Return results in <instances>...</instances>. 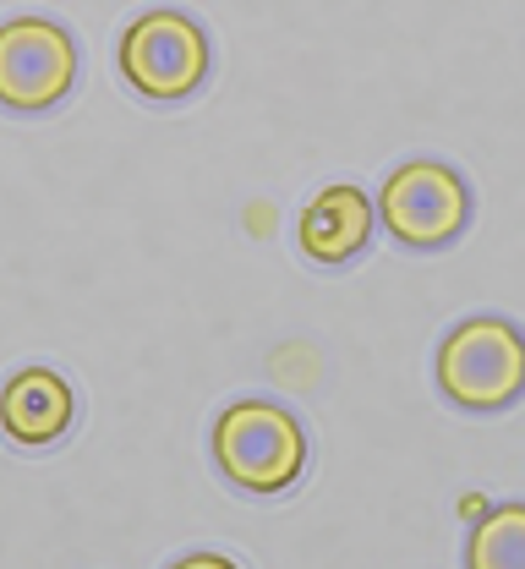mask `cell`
Wrapping results in <instances>:
<instances>
[{
  "mask_svg": "<svg viewBox=\"0 0 525 569\" xmlns=\"http://www.w3.org/2000/svg\"><path fill=\"white\" fill-rule=\"evenodd\" d=\"M214 466L230 488L252 498H274L296 488L306 471V432L274 400H235L214 422Z\"/></svg>",
  "mask_w": 525,
  "mask_h": 569,
  "instance_id": "6da1fadb",
  "label": "cell"
},
{
  "mask_svg": "<svg viewBox=\"0 0 525 569\" xmlns=\"http://www.w3.org/2000/svg\"><path fill=\"white\" fill-rule=\"evenodd\" d=\"M438 389L460 411H504L525 395V335L504 318L460 323L438 351Z\"/></svg>",
  "mask_w": 525,
  "mask_h": 569,
  "instance_id": "7a4b0ae2",
  "label": "cell"
},
{
  "mask_svg": "<svg viewBox=\"0 0 525 569\" xmlns=\"http://www.w3.org/2000/svg\"><path fill=\"white\" fill-rule=\"evenodd\" d=\"M121 77L149 104H181L209 77V33L186 11H149L121 39Z\"/></svg>",
  "mask_w": 525,
  "mask_h": 569,
  "instance_id": "3957f363",
  "label": "cell"
},
{
  "mask_svg": "<svg viewBox=\"0 0 525 569\" xmlns=\"http://www.w3.org/2000/svg\"><path fill=\"white\" fill-rule=\"evenodd\" d=\"M388 236L411 252H438L471 224V187L460 170L438 159H411L383 181V213Z\"/></svg>",
  "mask_w": 525,
  "mask_h": 569,
  "instance_id": "277c9868",
  "label": "cell"
},
{
  "mask_svg": "<svg viewBox=\"0 0 525 569\" xmlns=\"http://www.w3.org/2000/svg\"><path fill=\"white\" fill-rule=\"evenodd\" d=\"M77 82L72 33L50 17H17L0 28V110L44 116Z\"/></svg>",
  "mask_w": 525,
  "mask_h": 569,
  "instance_id": "5b68a950",
  "label": "cell"
},
{
  "mask_svg": "<svg viewBox=\"0 0 525 569\" xmlns=\"http://www.w3.org/2000/svg\"><path fill=\"white\" fill-rule=\"evenodd\" d=\"M77 417L72 383L50 367H22L6 389H0V432L17 449H50L67 438Z\"/></svg>",
  "mask_w": 525,
  "mask_h": 569,
  "instance_id": "8992f818",
  "label": "cell"
},
{
  "mask_svg": "<svg viewBox=\"0 0 525 569\" xmlns=\"http://www.w3.org/2000/svg\"><path fill=\"white\" fill-rule=\"evenodd\" d=\"M373 241V203L362 187H323L301 213V252L323 269L351 263Z\"/></svg>",
  "mask_w": 525,
  "mask_h": 569,
  "instance_id": "52a82bcc",
  "label": "cell"
},
{
  "mask_svg": "<svg viewBox=\"0 0 525 569\" xmlns=\"http://www.w3.org/2000/svg\"><path fill=\"white\" fill-rule=\"evenodd\" d=\"M471 565L476 569H525V503L493 509L471 531Z\"/></svg>",
  "mask_w": 525,
  "mask_h": 569,
  "instance_id": "ba28073f",
  "label": "cell"
}]
</instances>
